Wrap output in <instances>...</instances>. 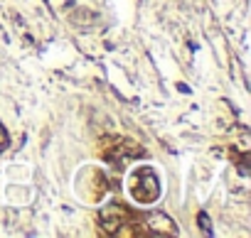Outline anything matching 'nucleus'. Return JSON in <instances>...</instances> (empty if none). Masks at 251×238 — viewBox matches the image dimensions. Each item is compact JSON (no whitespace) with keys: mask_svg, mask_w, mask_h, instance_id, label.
<instances>
[{"mask_svg":"<svg viewBox=\"0 0 251 238\" xmlns=\"http://www.w3.org/2000/svg\"><path fill=\"white\" fill-rule=\"evenodd\" d=\"M8 145V135H5V130H3V126H0V150H3Z\"/></svg>","mask_w":251,"mask_h":238,"instance_id":"5","label":"nucleus"},{"mask_svg":"<svg viewBox=\"0 0 251 238\" xmlns=\"http://www.w3.org/2000/svg\"><path fill=\"white\" fill-rule=\"evenodd\" d=\"M128 191L138 204H153L160 196V182L153 167H135L128 177Z\"/></svg>","mask_w":251,"mask_h":238,"instance_id":"2","label":"nucleus"},{"mask_svg":"<svg viewBox=\"0 0 251 238\" xmlns=\"http://www.w3.org/2000/svg\"><path fill=\"white\" fill-rule=\"evenodd\" d=\"M143 155H146V150H143L138 143L126 140V138H114V140H109V145L103 147V160L111 162L116 170H123L131 160L143 157Z\"/></svg>","mask_w":251,"mask_h":238,"instance_id":"3","label":"nucleus"},{"mask_svg":"<svg viewBox=\"0 0 251 238\" xmlns=\"http://www.w3.org/2000/svg\"><path fill=\"white\" fill-rule=\"evenodd\" d=\"M200 226H202V231H204V233H212V226H209V219H207V214H204V211L200 214Z\"/></svg>","mask_w":251,"mask_h":238,"instance_id":"4","label":"nucleus"},{"mask_svg":"<svg viewBox=\"0 0 251 238\" xmlns=\"http://www.w3.org/2000/svg\"><path fill=\"white\" fill-rule=\"evenodd\" d=\"M99 223L109 236H121V238H140V236H151L146 214H135L126 204H109L99 211Z\"/></svg>","mask_w":251,"mask_h":238,"instance_id":"1","label":"nucleus"}]
</instances>
